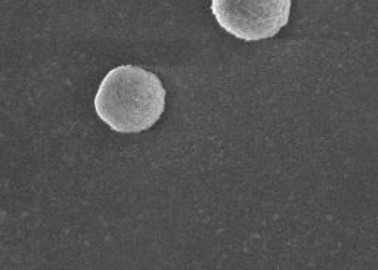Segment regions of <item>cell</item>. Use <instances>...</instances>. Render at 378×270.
Wrapping results in <instances>:
<instances>
[{"mask_svg": "<svg viewBox=\"0 0 378 270\" xmlns=\"http://www.w3.org/2000/svg\"><path fill=\"white\" fill-rule=\"evenodd\" d=\"M165 108V89L154 73L118 65L103 77L95 96L97 117L118 133L148 130Z\"/></svg>", "mask_w": 378, "mask_h": 270, "instance_id": "6da1fadb", "label": "cell"}, {"mask_svg": "<svg viewBox=\"0 0 378 270\" xmlns=\"http://www.w3.org/2000/svg\"><path fill=\"white\" fill-rule=\"evenodd\" d=\"M211 12L226 33L244 41H260L288 24L291 0H211Z\"/></svg>", "mask_w": 378, "mask_h": 270, "instance_id": "7a4b0ae2", "label": "cell"}]
</instances>
